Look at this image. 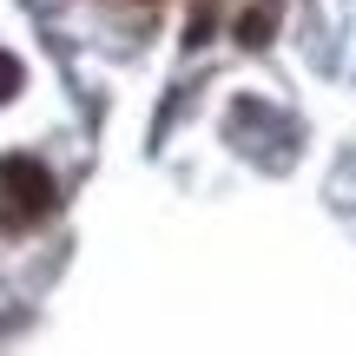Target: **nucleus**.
<instances>
[{
    "label": "nucleus",
    "mask_w": 356,
    "mask_h": 356,
    "mask_svg": "<svg viewBox=\"0 0 356 356\" xmlns=\"http://www.w3.org/2000/svg\"><path fill=\"white\" fill-rule=\"evenodd\" d=\"M0 191H7V204L20 218L53 211V172L40 165V159H0Z\"/></svg>",
    "instance_id": "obj_1"
},
{
    "label": "nucleus",
    "mask_w": 356,
    "mask_h": 356,
    "mask_svg": "<svg viewBox=\"0 0 356 356\" xmlns=\"http://www.w3.org/2000/svg\"><path fill=\"white\" fill-rule=\"evenodd\" d=\"M277 13H284V0H251V7L238 13V26H231V40L238 47H270V33H277Z\"/></svg>",
    "instance_id": "obj_2"
},
{
    "label": "nucleus",
    "mask_w": 356,
    "mask_h": 356,
    "mask_svg": "<svg viewBox=\"0 0 356 356\" xmlns=\"http://www.w3.org/2000/svg\"><path fill=\"white\" fill-rule=\"evenodd\" d=\"M20 79H26V73H20V60H13V53H0V106L20 92Z\"/></svg>",
    "instance_id": "obj_3"
}]
</instances>
